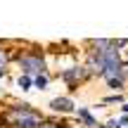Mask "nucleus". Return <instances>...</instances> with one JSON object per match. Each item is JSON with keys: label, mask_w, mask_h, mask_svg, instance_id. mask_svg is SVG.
Here are the masks:
<instances>
[{"label": "nucleus", "mask_w": 128, "mask_h": 128, "mask_svg": "<svg viewBox=\"0 0 128 128\" xmlns=\"http://www.w3.org/2000/svg\"><path fill=\"white\" fill-rule=\"evenodd\" d=\"M45 86H48V76H45V74H38V76H36V88L45 90Z\"/></svg>", "instance_id": "9"}, {"label": "nucleus", "mask_w": 128, "mask_h": 128, "mask_svg": "<svg viewBox=\"0 0 128 128\" xmlns=\"http://www.w3.org/2000/svg\"><path fill=\"white\" fill-rule=\"evenodd\" d=\"M40 124H43V116L36 114L28 104L17 107V128H38Z\"/></svg>", "instance_id": "1"}, {"label": "nucleus", "mask_w": 128, "mask_h": 128, "mask_svg": "<svg viewBox=\"0 0 128 128\" xmlns=\"http://www.w3.org/2000/svg\"><path fill=\"white\" fill-rule=\"evenodd\" d=\"M19 88H22V90H28V88H31V78L22 76V78H19Z\"/></svg>", "instance_id": "10"}, {"label": "nucleus", "mask_w": 128, "mask_h": 128, "mask_svg": "<svg viewBox=\"0 0 128 128\" xmlns=\"http://www.w3.org/2000/svg\"><path fill=\"white\" fill-rule=\"evenodd\" d=\"M7 60H10V55H7V50H2V48H0V69H2L5 64H7Z\"/></svg>", "instance_id": "11"}, {"label": "nucleus", "mask_w": 128, "mask_h": 128, "mask_svg": "<svg viewBox=\"0 0 128 128\" xmlns=\"http://www.w3.org/2000/svg\"><path fill=\"white\" fill-rule=\"evenodd\" d=\"M107 83H109V88H114V90H121L124 88V74H116V76H104Z\"/></svg>", "instance_id": "6"}, {"label": "nucleus", "mask_w": 128, "mask_h": 128, "mask_svg": "<svg viewBox=\"0 0 128 128\" xmlns=\"http://www.w3.org/2000/svg\"><path fill=\"white\" fill-rule=\"evenodd\" d=\"M78 116H81V119L86 121V124L90 126V128H95V119L90 116V112H88V109H83V107H81V109H78Z\"/></svg>", "instance_id": "7"}, {"label": "nucleus", "mask_w": 128, "mask_h": 128, "mask_svg": "<svg viewBox=\"0 0 128 128\" xmlns=\"http://www.w3.org/2000/svg\"><path fill=\"white\" fill-rule=\"evenodd\" d=\"M50 107L55 112H62V114H71L74 112V102L69 100V97H55V100L50 102Z\"/></svg>", "instance_id": "5"}, {"label": "nucleus", "mask_w": 128, "mask_h": 128, "mask_svg": "<svg viewBox=\"0 0 128 128\" xmlns=\"http://www.w3.org/2000/svg\"><path fill=\"white\" fill-rule=\"evenodd\" d=\"M19 66L24 69V74H43V71H45V62H43L40 52L22 55V57H19Z\"/></svg>", "instance_id": "2"}, {"label": "nucleus", "mask_w": 128, "mask_h": 128, "mask_svg": "<svg viewBox=\"0 0 128 128\" xmlns=\"http://www.w3.org/2000/svg\"><path fill=\"white\" fill-rule=\"evenodd\" d=\"M124 112H128V104H124Z\"/></svg>", "instance_id": "13"}, {"label": "nucleus", "mask_w": 128, "mask_h": 128, "mask_svg": "<svg viewBox=\"0 0 128 128\" xmlns=\"http://www.w3.org/2000/svg\"><path fill=\"white\" fill-rule=\"evenodd\" d=\"M124 126H128V116H121L119 121H116V119H112L104 128H124Z\"/></svg>", "instance_id": "8"}, {"label": "nucleus", "mask_w": 128, "mask_h": 128, "mask_svg": "<svg viewBox=\"0 0 128 128\" xmlns=\"http://www.w3.org/2000/svg\"><path fill=\"white\" fill-rule=\"evenodd\" d=\"M86 74H88V71H86L83 66H74V69H66V71L62 74V78H64V81H66L69 86L74 88L78 81H83V78H86Z\"/></svg>", "instance_id": "3"}, {"label": "nucleus", "mask_w": 128, "mask_h": 128, "mask_svg": "<svg viewBox=\"0 0 128 128\" xmlns=\"http://www.w3.org/2000/svg\"><path fill=\"white\" fill-rule=\"evenodd\" d=\"M88 71L90 74H104V64H102V55L97 50H92L90 52V57H88Z\"/></svg>", "instance_id": "4"}, {"label": "nucleus", "mask_w": 128, "mask_h": 128, "mask_svg": "<svg viewBox=\"0 0 128 128\" xmlns=\"http://www.w3.org/2000/svg\"><path fill=\"white\" fill-rule=\"evenodd\" d=\"M2 76H5V69H0V78H2Z\"/></svg>", "instance_id": "12"}]
</instances>
